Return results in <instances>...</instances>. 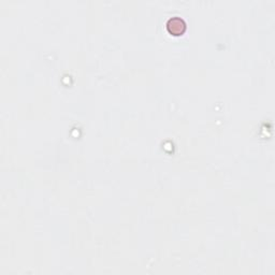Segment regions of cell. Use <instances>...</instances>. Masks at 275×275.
<instances>
[{
  "label": "cell",
  "instance_id": "obj_1",
  "mask_svg": "<svg viewBox=\"0 0 275 275\" xmlns=\"http://www.w3.org/2000/svg\"><path fill=\"white\" fill-rule=\"evenodd\" d=\"M167 29L171 35L179 36L186 31V23L179 16H173L167 22Z\"/></svg>",
  "mask_w": 275,
  "mask_h": 275
}]
</instances>
